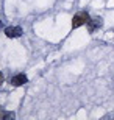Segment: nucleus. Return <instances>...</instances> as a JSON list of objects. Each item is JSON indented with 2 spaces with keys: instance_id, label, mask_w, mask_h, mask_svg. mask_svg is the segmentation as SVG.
<instances>
[{
  "instance_id": "obj_5",
  "label": "nucleus",
  "mask_w": 114,
  "mask_h": 120,
  "mask_svg": "<svg viewBox=\"0 0 114 120\" xmlns=\"http://www.w3.org/2000/svg\"><path fill=\"white\" fill-rule=\"evenodd\" d=\"M14 114L13 112H5V109L0 106V119H13Z\"/></svg>"
},
{
  "instance_id": "obj_7",
  "label": "nucleus",
  "mask_w": 114,
  "mask_h": 120,
  "mask_svg": "<svg viewBox=\"0 0 114 120\" xmlns=\"http://www.w3.org/2000/svg\"><path fill=\"white\" fill-rule=\"evenodd\" d=\"M0 27H2V19H0Z\"/></svg>"
},
{
  "instance_id": "obj_3",
  "label": "nucleus",
  "mask_w": 114,
  "mask_h": 120,
  "mask_svg": "<svg viewBox=\"0 0 114 120\" xmlns=\"http://www.w3.org/2000/svg\"><path fill=\"white\" fill-rule=\"evenodd\" d=\"M28 81V78H27V75H24V73H17V75H14L11 80H9V84L13 86H24Z\"/></svg>"
},
{
  "instance_id": "obj_2",
  "label": "nucleus",
  "mask_w": 114,
  "mask_h": 120,
  "mask_svg": "<svg viewBox=\"0 0 114 120\" xmlns=\"http://www.w3.org/2000/svg\"><path fill=\"white\" fill-rule=\"evenodd\" d=\"M86 25H88L89 33H94L95 30H98V28L103 25V20H102V17H94V19H89V22L86 23Z\"/></svg>"
},
{
  "instance_id": "obj_1",
  "label": "nucleus",
  "mask_w": 114,
  "mask_h": 120,
  "mask_svg": "<svg viewBox=\"0 0 114 120\" xmlns=\"http://www.w3.org/2000/svg\"><path fill=\"white\" fill-rule=\"evenodd\" d=\"M89 19H91V16H89L86 11L77 13L74 16V19H72V28H78V27H81V25H86V23L89 22Z\"/></svg>"
},
{
  "instance_id": "obj_6",
  "label": "nucleus",
  "mask_w": 114,
  "mask_h": 120,
  "mask_svg": "<svg viewBox=\"0 0 114 120\" xmlns=\"http://www.w3.org/2000/svg\"><path fill=\"white\" fill-rule=\"evenodd\" d=\"M2 83H3V73L0 72V84H2Z\"/></svg>"
},
{
  "instance_id": "obj_4",
  "label": "nucleus",
  "mask_w": 114,
  "mask_h": 120,
  "mask_svg": "<svg viewBox=\"0 0 114 120\" xmlns=\"http://www.w3.org/2000/svg\"><path fill=\"white\" fill-rule=\"evenodd\" d=\"M22 34V28L20 27H8L5 28V36L6 38H19Z\"/></svg>"
}]
</instances>
